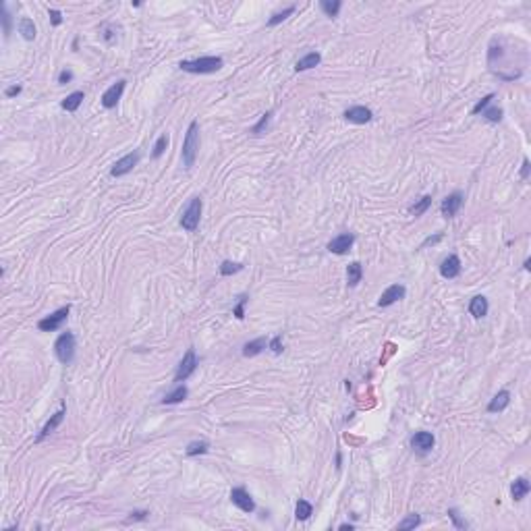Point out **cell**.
<instances>
[{
    "mask_svg": "<svg viewBox=\"0 0 531 531\" xmlns=\"http://www.w3.org/2000/svg\"><path fill=\"white\" fill-rule=\"evenodd\" d=\"M145 515H147V513H131V521H133V519H145Z\"/></svg>",
    "mask_w": 531,
    "mask_h": 531,
    "instance_id": "bcb514c9",
    "label": "cell"
},
{
    "mask_svg": "<svg viewBox=\"0 0 531 531\" xmlns=\"http://www.w3.org/2000/svg\"><path fill=\"white\" fill-rule=\"evenodd\" d=\"M199 149V133H197V123L193 121L187 129V135L183 141V164L185 168H191L195 164V156Z\"/></svg>",
    "mask_w": 531,
    "mask_h": 531,
    "instance_id": "7a4b0ae2",
    "label": "cell"
},
{
    "mask_svg": "<svg viewBox=\"0 0 531 531\" xmlns=\"http://www.w3.org/2000/svg\"><path fill=\"white\" fill-rule=\"evenodd\" d=\"M81 102H83V92H73L62 100V108L66 112H75V110L81 106Z\"/></svg>",
    "mask_w": 531,
    "mask_h": 531,
    "instance_id": "cb8c5ba5",
    "label": "cell"
},
{
    "mask_svg": "<svg viewBox=\"0 0 531 531\" xmlns=\"http://www.w3.org/2000/svg\"><path fill=\"white\" fill-rule=\"evenodd\" d=\"M54 353H56L58 361L64 363V365H69L73 361V357H75V336L71 332H62L58 336V340L54 343Z\"/></svg>",
    "mask_w": 531,
    "mask_h": 531,
    "instance_id": "3957f363",
    "label": "cell"
},
{
    "mask_svg": "<svg viewBox=\"0 0 531 531\" xmlns=\"http://www.w3.org/2000/svg\"><path fill=\"white\" fill-rule=\"evenodd\" d=\"M62 417H64V409L56 411V413H54V415L48 419V424L42 428V432H40V436H37V442H40V440H44V438H46L48 434H52V432H54V430H56V428L62 424Z\"/></svg>",
    "mask_w": 531,
    "mask_h": 531,
    "instance_id": "ac0fdd59",
    "label": "cell"
},
{
    "mask_svg": "<svg viewBox=\"0 0 531 531\" xmlns=\"http://www.w3.org/2000/svg\"><path fill=\"white\" fill-rule=\"evenodd\" d=\"M231 500H233V504H237L241 511H245V513H251L253 508H255L253 498L249 496L247 490H243V488H235V490L231 492Z\"/></svg>",
    "mask_w": 531,
    "mask_h": 531,
    "instance_id": "8fae6325",
    "label": "cell"
},
{
    "mask_svg": "<svg viewBox=\"0 0 531 531\" xmlns=\"http://www.w3.org/2000/svg\"><path fill=\"white\" fill-rule=\"evenodd\" d=\"M270 119H272V112H266V115H261V119H259V123L251 129V133L253 135H261V131L268 127V123H270Z\"/></svg>",
    "mask_w": 531,
    "mask_h": 531,
    "instance_id": "836d02e7",
    "label": "cell"
},
{
    "mask_svg": "<svg viewBox=\"0 0 531 531\" xmlns=\"http://www.w3.org/2000/svg\"><path fill=\"white\" fill-rule=\"evenodd\" d=\"M224 60L220 56H204V58H195V60H181V69L187 73L195 75H204V73H216L222 69Z\"/></svg>",
    "mask_w": 531,
    "mask_h": 531,
    "instance_id": "6da1fadb",
    "label": "cell"
},
{
    "mask_svg": "<svg viewBox=\"0 0 531 531\" xmlns=\"http://www.w3.org/2000/svg\"><path fill=\"white\" fill-rule=\"evenodd\" d=\"M71 79H73V73H71V71H66V69H64V71H60V75H58V83H60V85L69 83Z\"/></svg>",
    "mask_w": 531,
    "mask_h": 531,
    "instance_id": "60d3db41",
    "label": "cell"
},
{
    "mask_svg": "<svg viewBox=\"0 0 531 531\" xmlns=\"http://www.w3.org/2000/svg\"><path fill=\"white\" fill-rule=\"evenodd\" d=\"M5 94H7V98H13V96L21 94V85H13V87H7V90H5Z\"/></svg>",
    "mask_w": 531,
    "mask_h": 531,
    "instance_id": "7bdbcfd3",
    "label": "cell"
},
{
    "mask_svg": "<svg viewBox=\"0 0 531 531\" xmlns=\"http://www.w3.org/2000/svg\"><path fill=\"white\" fill-rule=\"evenodd\" d=\"M405 295H407V289H405L403 284H392V286H388V289L380 295L378 305H380V307H388V305H392V303H396V301L405 299Z\"/></svg>",
    "mask_w": 531,
    "mask_h": 531,
    "instance_id": "9c48e42d",
    "label": "cell"
},
{
    "mask_svg": "<svg viewBox=\"0 0 531 531\" xmlns=\"http://www.w3.org/2000/svg\"><path fill=\"white\" fill-rule=\"evenodd\" d=\"M208 448H210V444L202 440V442H191L185 452H187V457H195V454H206Z\"/></svg>",
    "mask_w": 531,
    "mask_h": 531,
    "instance_id": "83f0119b",
    "label": "cell"
},
{
    "mask_svg": "<svg viewBox=\"0 0 531 531\" xmlns=\"http://www.w3.org/2000/svg\"><path fill=\"white\" fill-rule=\"evenodd\" d=\"M293 13H295V7H289V9H284L282 13H276V15H272V19L268 21V25H270V27H274V25H278V23H280V21H284L286 17H289V15H293Z\"/></svg>",
    "mask_w": 531,
    "mask_h": 531,
    "instance_id": "1f68e13d",
    "label": "cell"
},
{
    "mask_svg": "<svg viewBox=\"0 0 531 531\" xmlns=\"http://www.w3.org/2000/svg\"><path fill=\"white\" fill-rule=\"evenodd\" d=\"M469 314L473 318H483L485 314H488V299L481 297V295L473 297L471 303H469Z\"/></svg>",
    "mask_w": 531,
    "mask_h": 531,
    "instance_id": "d6986e66",
    "label": "cell"
},
{
    "mask_svg": "<svg viewBox=\"0 0 531 531\" xmlns=\"http://www.w3.org/2000/svg\"><path fill=\"white\" fill-rule=\"evenodd\" d=\"M166 145H168V135H160L158 141H156V145H154L151 156H154V158H160L162 154H164V149H166Z\"/></svg>",
    "mask_w": 531,
    "mask_h": 531,
    "instance_id": "4dcf8cb0",
    "label": "cell"
},
{
    "mask_svg": "<svg viewBox=\"0 0 531 531\" xmlns=\"http://www.w3.org/2000/svg\"><path fill=\"white\" fill-rule=\"evenodd\" d=\"M508 403H511V392L508 390H500L492 401H490V405H488V411L490 413H500V411H504L506 407H508Z\"/></svg>",
    "mask_w": 531,
    "mask_h": 531,
    "instance_id": "2e32d148",
    "label": "cell"
},
{
    "mask_svg": "<svg viewBox=\"0 0 531 531\" xmlns=\"http://www.w3.org/2000/svg\"><path fill=\"white\" fill-rule=\"evenodd\" d=\"M270 349H272V351L276 353V355H278V353L282 351V338H280V336L272 338V340H270Z\"/></svg>",
    "mask_w": 531,
    "mask_h": 531,
    "instance_id": "b9f144b4",
    "label": "cell"
},
{
    "mask_svg": "<svg viewBox=\"0 0 531 531\" xmlns=\"http://www.w3.org/2000/svg\"><path fill=\"white\" fill-rule=\"evenodd\" d=\"M199 216H202V199L193 197L191 204L187 206V210L181 216V226L185 231H195L199 226Z\"/></svg>",
    "mask_w": 531,
    "mask_h": 531,
    "instance_id": "277c9868",
    "label": "cell"
},
{
    "mask_svg": "<svg viewBox=\"0 0 531 531\" xmlns=\"http://www.w3.org/2000/svg\"><path fill=\"white\" fill-rule=\"evenodd\" d=\"M245 303H247V297H241V299H239V305L235 307V316H237L239 320L245 318Z\"/></svg>",
    "mask_w": 531,
    "mask_h": 531,
    "instance_id": "f35d334b",
    "label": "cell"
},
{
    "mask_svg": "<svg viewBox=\"0 0 531 531\" xmlns=\"http://www.w3.org/2000/svg\"><path fill=\"white\" fill-rule=\"evenodd\" d=\"M419 523H422V519H419V515H409L405 521H401V523H398V527H396V529H401V531H405V529H413V527H417Z\"/></svg>",
    "mask_w": 531,
    "mask_h": 531,
    "instance_id": "d6a6232c",
    "label": "cell"
},
{
    "mask_svg": "<svg viewBox=\"0 0 531 531\" xmlns=\"http://www.w3.org/2000/svg\"><path fill=\"white\" fill-rule=\"evenodd\" d=\"M361 276H363L361 263L359 261L349 263V268H347V282H349V286H357L361 282Z\"/></svg>",
    "mask_w": 531,
    "mask_h": 531,
    "instance_id": "44dd1931",
    "label": "cell"
},
{
    "mask_svg": "<svg viewBox=\"0 0 531 531\" xmlns=\"http://www.w3.org/2000/svg\"><path fill=\"white\" fill-rule=\"evenodd\" d=\"M448 517L452 519V523H454L457 529H467V523L461 521V517H459V513L454 511V508H450V511H448Z\"/></svg>",
    "mask_w": 531,
    "mask_h": 531,
    "instance_id": "74e56055",
    "label": "cell"
},
{
    "mask_svg": "<svg viewBox=\"0 0 531 531\" xmlns=\"http://www.w3.org/2000/svg\"><path fill=\"white\" fill-rule=\"evenodd\" d=\"M0 15H3V25H5V35L9 37V35H11V15H9V11H7V7H3V9H0Z\"/></svg>",
    "mask_w": 531,
    "mask_h": 531,
    "instance_id": "8d00e7d4",
    "label": "cell"
},
{
    "mask_svg": "<svg viewBox=\"0 0 531 531\" xmlns=\"http://www.w3.org/2000/svg\"><path fill=\"white\" fill-rule=\"evenodd\" d=\"M340 529H343V531H347V529L351 531V529H353V525H340Z\"/></svg>",
    "mask_w": 531,
    "mask_h": 531,
    "instance_id": "7dc6e473",
    "label": "cell"
},
{
    "mask_svg": "<svg viewBox=\"0 0 531 531\" xmlns=\"http://www.w3.org/2000/svg\"><path fill=\"white\" fill-rule=\"evenodd\" d=\"M69 312H71V307H69V305L62 307V309H58V312H54L52 316L40 320V322H37V328H40L42 332H54V330H58V328L64 324V320H66V316H69Z\"/></svg>",
    "mask_w": 531,
    "mask_h": 531,
    "instance_id": "5b68a950",
    "label": "cell"
},
{
    "mask_svg": "<svg viewBox=\"0 0 531 531\" xmlns=\"http://www.w3.org/2000/svg\"><path fill=\"white\" fill-rule=\"evenodd\" d=\"M312 513H314V506L309 504L307 500H299V502H297V506H295V517H297L299 521H307L309 517H312Z\"/></svg>",
    "mask_w": 531,
    "mask_h": 531,
    "instance_id": "484cf974",
    "label": "cell"
},
{
    "mask_svg": "<svg viewBox=\"0 0 531 531\" xmlns=\"http://www.w3.org/2000/svg\"><path fill=\"white\" fill-rule=\"evenodd\" d=\"M430 206H432V195H424L415 206H411V214L413 216H422Z\"/></svg>",
    "mask_w": 531,
    "mask_h": 531,
    "instance_id": "4316f807",
    "label": "cell"
},
{
    "mask_svg": "<svg viewBox=\"0 0 531 531\" xmlns=\"http://www.w3.org/2000/svg\"><path fill=\"white\" fill-rule=\"evenodd\" d=\"M483 117L488 119V121H492V123H498V121L502 119V110H500V108H485V110H483Z\"/></svg>",
    "mask_w": 531,
    "mask_h": 531,
    "instance_id": "d590c367",
    "label": "cell"
},
{
    "mask_svg": "<svg viewBox=\"0 0 531 531\" xmlns=\"http://www.w3.org/2000/svg\"><path fill=\"white\" fill-rule=\"evenodd\" d=\"M48 15L52 17V25H60V23H62V15H60V11H56V9H48Z\"/></svg>",
    "mask_w": 531,
    "mask_h": 531,
    "instance_id": "ab89813d",
    "label": "cell"
},
{
    "mask_svg": "<svg viewBox=\"0 0 531 531\" xmlns=\"http://www.w3.org/2000/svg\"><path fill=\"white\" fill-rule=\"evenodd\" d=\"M187 394H189V390H187L185 386H176L170 394H166V396L162 398V403H164V405H176V403H183L185 398H187Z\"/></svg>",
    "mask_w": 531,
    "mask_h": 531,
    "instance_id": "603a6c76",
    "label": "cell"
},
{
    "mask_svg": "<svg viewBox=\"0 0 531 531\" xmlns=\"http://www.w3.org/2000/svg\"><path fill=\"white\" fill-rule=\"evenodd\" d=\"M345 119L349 123H355V125H365L371 121V110L365 108V106H353L349 110H345Z\"/></svg>",
    "mask_w": 531,
    "mask_h": 531,
    "instance_id": "7c38bea8",
    "label": "cell"
},
{
    "mask_svg": "<svg viewBox=\"0 0 531 531\" xmlns=\"http://www.w3.org/2000/svg\"><path fill=\"white\" fill-rule=\"evenodd\" d=\"M320 9H322L328 17H336L338 11H340V3H338V0H334V3H330V0H322V3H320Z\"/></svg>",
    "mask_w": 531,
    "mask_h": 531,
    "instance_id": "f1b7e54d",
    "label": "cell"
},
{
    "mask_svg": "<svg viewBox=\"0 0 531 531\" xmlns=\"http://www.w3.org/2000/svg\"><path fill=\"white\" fill-rule=\"evenodd\" d=\"M440 274L444 278H457L461 274V259L457 255H448L440 266Z\"/></svg>",
    "mask_w": 531,
    "mask_h": 531,
    "instance_id": "9a60e30c",
    "label": "cell"
},
{
    "mask_svg": "<svg viewBox=\"0 0 531 531\" xmlns=\"http://www.w3.org/2000/svg\"><path fill=\"white\" fill-rule=\"evenodd\" d=\"M195 367H197V357H195V351L193 349H189L187 353H185V357H183V361L179 363V369H176V373H174V382H185L189 375L195 371Z\"/></svg>",
    "mask_w": 531,
    "mask_h": 531,
    "instance_id": "8992f818",
    "label": "cell"
},
{
    "mask_svg": "<svg viewBox=\"0 0 531 531\" xmlns=\"http://www.w3.org/2000/svg\"><path fill=\"white\" fill-rule=\"evenodd\" d=\"M320 60H322V56H320L318 52H309V54H305L303 58H299V60H297V64H295V71H297V73H301V71H307V69H314V66H318V64H320Z\"/></svg>",
    "mask_w": 531,
    "mask_h": 531,
    "instance_id": "e0dca14e",
    "label": "cell"
},
{
    "mask_svg": "<svg viewBox=\"0 0 531 531\" xmlns=\"http://www.w3.org/2000/svg\"><path fill=\"white\" fill-rule=\"evenodd\" d=\"M492 100H494V94H488V96H485L483 100H479V102H477V104L473 106V110H471V115H479V112H483V110H485V108L490 106V102H492Z\"/></svg>",
    "mask_w": 531,
    "mask_h": 531,
    "instance_id": "e575fe53",
    "label": "cell"
},
{
    "mask_svg": "<svg viewBox=\"0 0 531 531\" xmlns=\"http://www.w3.org/2000/svg\"><path fill=\"white\" fill-rule=\"evenodd\" d=\"M461 206H463V195L457 191V193H450L444 202H442V216L444 218H452L459 210H461Z\"/></svg>",
    "mask_w": 531,
    "mask_h": 531,
    "instance_id": "4fadbf2b",
    "label": "cell"
},
{
    "mask_svg": "<svg viewBox=\"0 0 531 531\" xmlns=\"http://www.w3.org/2000/svg\"><path fill=\"white\" fill-rule=\"evenodd\" d=\"M137 162H139V151H131V154H127V156H123L121 160L115 162L110 174H112V176H123V174L131 172L133 166H137Z\"/></svg>",
    "mask_w": 531,
    "mask_h": 531,
    "instance_id": "52a82bcc",
    "label": "cell"
},
{
    "mask_svg": "<svg viewBox=\"0 0 531 531\" xmlns=\"http://www.w3.org/2000/svg\"><path fill=\"white\" fill-rule=\"evenodd\" d=\"M521 179H529V160H523V168H521Z\"/></svg>",
    "mask_w": 531,
    "mask_h": 531,
    "instance_id": "ee69618b",
    "label": "cell"
},
{
    "mask_svg": "<svg viewBox=\"0 0 531 531\" xmlns=\"http://www.w3.org/2000/svg\"><path fill=\"white\" fill-rule=\"evenodd\" d=\"M353 243H355V237H353L351 233H343V235L334 237L328 243V251L336 253V255H343V253H347L353 247Z\"/></svg>",
    "mask_w": 531,
    "mask_h": 531,
    "instance_id": "ba28073f",
    "label": "cell"
},
{
    "mask_svg": "<svg viewBox=\"0 0 531 531\" xmlns=\"http://www.w3.org/2000/svg\"><path fill=\"white\" fill-rule=\"evenodd\" d=\"M19 31H21V35H23L25 40H33L35 37V25H33V21L29 19V17H23L19 21Z\"/></svg>",
    "mask_w": 531,
    "mask_h": 531,
    "instance_id": "d4e9b609",
    "label": "cell"
},
{
    "mask_svg": "<svg viewBox=\"0 0 531 531\" xmlns=\"http://www.w3.org/2000/svg\"><path fill=\"white\" fill-rule=\"evenodd\" d=\"M529 490H531V485H529V481H527L525 477H519V479H515V481H513V485H511V494H513V500H523V498L529 494Z\"/></svg>",
    "mask_w": 531,
    "mask_h": 531,
    "instance_id": "ffe728a7",
    "label": "cell"
},
{
    "mask_svg": "<svg viewBox=\"0 0 531 531\" xmlns=\"http://www.w3.org/2000/svg\"><path fill=\"white\" fill-rule=\"evenodd\" d=\"M442 239V235H436V237H430V239H426L424 243H422V247H428V245H432V243H438Z\"/></svg>",
    "mask_w": 531,
    "mask_h": 531,
    "instance_id": "f6af8a7d",
    "label": "cell"
},
{
    "mask_svg": "<svg viewBox=\"0 0 531 531\" xmlns=\"http://www.w3.org/2000/svg\"><path fill=\"white\" fill-rule=\"evenodd\" d=\"M411 446L417 450V452H428L434 448V436L430 432H417L413 438H411Z\"/></svg>",
    "mask_w": 531,
    "mask_h": 531,
    "instance_id": "5bb4252c",
    "label": "cell"
},
{
    "mask_svg": "<svg viewBox=\"0 0 531 531\" xmlns=\"http://www.w3.org/2000/svg\"><path fill=\"white\" fill-rule=\"evenodd\" d=\"M125 85H127V81H123V79L117 81L115 85H110L108 90L104 92V96H102V106H104V108H115V106L119 104L123 92H125Z\"/></svg>",
    "mask_w": 531,
    "mask_h": 531,
    "instance_id": "30bf717a",
    "label": "cell"
},
{
    "mask_svg": "<svg viewBox=\"0 0 531 531\" xmlns=\"http://www.w3.org/2000/svg\"><path fill=\"white\" fill-rule=\"evenodd\" d=\"M243 270V266L241 263H233V261H224L222 266H220V274L222 276H231V274H237Z\"/></svg>",
    "mask_w": 531,
    "mask_h": 531,
    "instance_id": "f546056e",
    "label": "cell"
},
{
    "mask_svg": "<svg viewBox=\"0 0 531 531\" xmlns=\"http://www.w3.org/2000/svg\"><path fill=\"white\" fill-rule=\"evenodd\" d=\"M266 347H268V340H266V338H255V340H251V343H247L245 347H243V355H245V357H255Z\"/></svg>",
    "mask_w": 531,
    "mask_h": 531,
    "instance_id": "7402d4cb",
    "label": "cell"
}]
</instances>
